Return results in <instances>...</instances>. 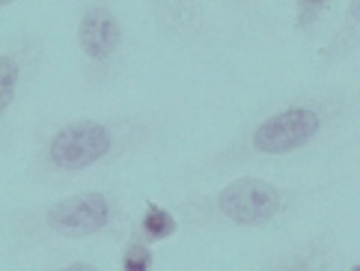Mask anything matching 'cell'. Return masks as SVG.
Segmentation results:
<instances>
[{"label":"cell","mask_w":360,"mask_h":271,"mask_svg":"<svg viewBox=\"0 0 360 271\" xmlns=\"http://www.w3.org/2000/svg\"><path fill=\"white\" fill-rule=\"evenodd\" d=\"M221 212L236 224L256 227L280 212V191L265 179H236L217 197Z\"/></svg>","instance_id":"1"},{"label":"cell","mask_w":360,"mask_h":271,"mask_svg":"<svg viewBox=\"0 0 360 271\" xmlns=\"http://www.w3.org/2000/svg\"><path fill=\"white\" fill-rule=\"evenodd\" d=\"M110 152V132L98 122H75L54 134L48 158L63 170H84Z\"/></svg>","instance_id":"2"},{"label":"cell","mask_w":360,"mask_h":271,"mask_svg":"<svg viewBox=\"0 0 360 271\" xmlns=\"http://www.w3.org/2000/svg\"><path fill=\"white\" fill-rule=\"evenodd\" d=\"M319 128H321V120L310 108L283 111V113L271 116V120H265L253 132V149L265 152V155H283V152L301 149L304 144H310L319 134Z\"/></svg>","instance_id":"3"},{"label":"cell","mask_w":360,"mask_h":271,"mask_svg":"<svg viewBox=\"0 0 360 271\" xmlns=\"http://www.w3.org/2000/svg\"><path fill=\"white\" fill-rule=\"evenodd\" d=\"M108 212L110 206L105 200V194L86 191V194H75V197H66L54 203L48 209V227L57 229L60 236H93L101 227L108 224Z\"/></svg>","instance_id":"4"},{"label":"cell","mask_w":360,"mask_h":271,"mask_svg":"<svg viewBox=\"0 0 360 271\" xmlns=\"http://www.w3.org/2000/svg\"><path fill=\"white\" fill-rule=\"evenodd\" d=\"M78 39H81V48L93 60H108L113 54V48H117V42H120L117 18H113L108 9H101V6L89 9L86 15L81 18Z\"/></svg>","instance_id":"5"},{"label":"cell","mask_w":360,"mask_h":271,"mask_svg":"<svg viewBox=\"0 0 360 271\" xmlns=\"http://www.w3.org/2000/svg\"><path fill=\"white\" fill-rule=\"evenodd\" d=\"M143 229L149 232L152 239H164V236H170V232L176 229V221H173L170 212H164V209H158V206H152V209L146 212V218H143Z\"/></svg>","instance_id":"6"},{"label":"cell","mask_w":360,"mask_h":271,"mask_svg":"<svg viewBox=\"0 0 360 271\" xmlns=\"http://www.w3.org/2000/svg\"><path fill=\"white\" fill-rule=\"evenodd\" d=\"M15 84H18V66L15 60L4 57V77H0V89H4V99H0V108L9 111V101L15 96Z\"/></svg>","instance_id":"7"},{"label":"cell","mask_w":360,"mask_h":271,"mask_svg":"<svg viewBox=\"0 0 360 271\" xmlns=\"http://www.w3.org/2000/svg\"><path fill=\"white\" fill-rule=\"evenodd\" d=\"M149 263L152 256L143 244H131V248L125 251V260H122V268L125 271H149Z\"/></svg>","instance_id":"8"},{"label":"cell","mask_w":360,"mask_h":271,"mask_svg":"<svg viewBox=\"0 0 360 271\" xmlns=\"http://www.w3.org/2000/svg\"><path fill=\"white\" fill-rule=\"evenodd\" d=\"M63 271H96V268H93V265H84V263H75V265L63 268Z\"/></svg>","instance_id":"9"},{"label":"cell","mask_w":360,"mask_h":271,"mask_svg":"<svg viewBox=\"0 0 360 271\" xmlns=\"http://www.w3.org/2000/svg\"><path fill=\"white\" fill-rule=\"evenodd\" d=\"M352 18L360 24V0H352Z\"/></svg>","instance_id":"10"},{"label":"cell","mask_w":360,"mask_h":271,"mask_svg":"<svg viewBox=\"0 0 360 271\" xmlns=\"http://www.w3.org/2000/svg\"><path fill=\"white\" fill-rule=\"evenodd\" d=\"M301 4H304V6H319L321 0H301Z\"/></svg>","instance_id":"11"},{"label":"cell","mask_w":360,"mask_h":271,"mask_svg":"<svg viewBox=\"0 0 360 271\" xmlns=\"http://www.w3.org/2000/svg\"><path fill=\"white\" fill-rule=\"evenodd\" d=\"M0 4H4V6H9V4H12V0H0Z\"/></svg>","instance_id":"12"},{"label":"cell","mask_w":360,"mask_h":271,"mask_svg":"<svg viewBox=\"0 0 360 271\" xmlns=\"http://www.w3.org/2000/svg\"><path fill=\"white\" fill-rule=\"evenodd\" d=\"M352 271H360V265H354V268H352Z\"/></svg>","instance_id":"13"}]
</instances>
